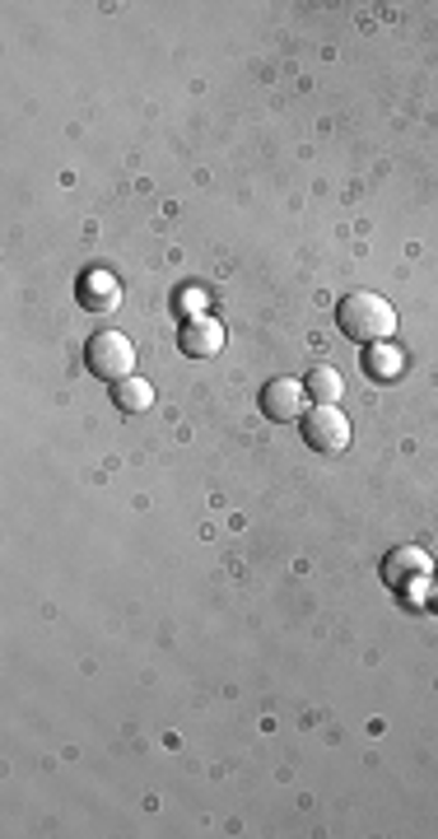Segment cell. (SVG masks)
Returning a JSON list of instances; mask_svg holds the SVG:
<instances>
[{"label":"cell","mask_w":438,"mask_h":839,"mask_svg":"<svg viewBox=\"0 0 438 839\" xmlns=\"http://www.w3.org/2000/svg\"><path fill=\"white\" fill-rule=\"evenodd\" d=\"M434 579V559L419 546H401L388 555V583L392 588H425Z\"/></svg>","instance_id":"cell-5"},{"label":"cell","mask_w":438,"mask_h":839,"mask_svg":"<svg viewBox=\"0 0 438 839\" xmlns=\"http://www.w3.org/2000/svg\"><path fill=\"white\" fill-rule=\"evenodd\" d=\"M80 304L84 308H117L121 304V285H117V275L113 271H103V267H94V271H84V280H80Z\"/></svg>","instance_id":"cell-7"},{"label":"cell","mask_w":438,"mask_h":839,"mask_svg":"<svg viewBox=\"0 0 438 839\" xmlns=\"http://www.w3.org/2000/svg\"><path fill=\"white\" fill-rule=\"evenodd\" d=\"M425 602H429V606H434V611H438V574H434V579H429V583H425Z\"/></svg>","instance_id":"cell-11"},{"label":"cell","mask_w":438,"mask_h":839,"mask_svg":"<svg viewBox=\"0 0 438 839\" xmlns=\"http://www.w3.org/2000/svg\"><path fill=\"white\" fill-rule=\"evenodd\" d=\"M304 439L312 452H327V458H336V452L350 448V420L336 411V406H312L304 415Z\"/></svg>","instance_id":"cell-3"},{"label":"cell","mask_w":438,"mask_h":839,"mask_svg":"<svg viewBox=\"0 0 438 839\" xmlns=\"http://www.w3.org/2000/svg\"><path fill=\"white\" fill-rule=\"evenodd\" d=\"M84 359H90V374L103 382H121V378L135 374V345H131V336H121V331H98Z\"/></svg>","instance_id":"cell-2"},{"label":"cell","mask_w":438,"mask_h":839,"mask_svg":"<svg viewBox=\"0 0 438 839\" xmlns=\"http://www.w3.org/2000/svg\"><path fill=\"white\" fill-rule=\"evenodd\" d=\"M336 322H341V331L350 341L382 345V341H392V331H396V308L382 299V294L359 289V294H345V299H341Z\"/></svg>","instance_id":"cell-1"},{"label":"cell","mask_w":438,"mask_h":839,"mask_svg":"<svg viewBox=\"0 0 438 839\" xmlns=\"http://www.w3.org/2000/svg\"><path fill=\"white\" fill-rule=\"evenodd\" d=\"M364 369H369V378H378V382L401 378V369H406V359H401V345H369V355H364Z\"/></svg>","instance_id":"cell-10"},{"label":"cell","mask_w":438,"mask_h":839,"mask_svg":"<svg viewBox=\"0 0 438 839\" xmlns=\"http://www.w3.org/2000/svg\"><path fill=\"white\" fill-rule=\"evenodd\" d=\"M182 350L191 359H210L224 350V327L215 318H191L182 322Z\"/></svg>","instance_id":"cell-6"},{"label":"cell","mask_w":438,"mask_h":839,"mask_svg":"<svg viewBox=\"0 0 438 839\" xmlns=\"http://www.w3.org/2000/svg\"><path fill=\"white\" fill-rule=\"evenodd\" d=\"M113 401L127 415H145L150 406H154V382H145V378H121V382H113Z\"/></svg>","instance_id":"cell-8"},{"label":"cell","mask_w":438,"mask_h":839,"mask_svg":"<svg viewBox=\"0 0 438 839\" xmlns=\"http://www.w3.org/2000/svg\"><path fill=\"white\" fill-rule=\"evenodd\" d=\"M304 388H308V397L318 401V406H336L341 392H345V382H341V374L331 369V364H318V369L304 378Z\"/></svg>","instance_id":"cell-9"},{"label":"cell","mask_w":438,"mask_h":839,"mask_svg":"<svg viewBox=\"0 0 438 839\" xmlns=\"http://www.w3.org/2000/svg\"><path fill=\"white\" fill-rule=\"evenodd\" d=\"M304 406H308V388L294 378H271L261 388V411H267V420H299Z\"/></svg>","instance_id":"cell-4"}]
</instances>
